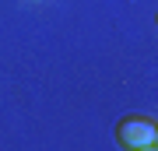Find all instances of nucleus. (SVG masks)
Masks as SVG:
<instances>
[{
    "label": "nucleus",
    "mask_w": 158,
    "mask_h": 151,
    "mask_svg": "<svg viewBox=\"0 0 158 151\" xmlns=\"http://www.w3.org/2000/svg\"><path fill=\"white\" fill-rule=\"evenodd\" d=\"M137 151H155V144H151V148H137Z\"/></svg>",
    "instance_id": "2"
},
{
    "label": "nucleus",
    "mask_w": 158,
    "mask_h": 151,
    "mask_svg": "<svg viewBox=\"0 0 158 151\" xmlns=\"http://www.w3.org/2000/svg\"><path fill=\"white\" fill-rule=\"evenodd\" d=\"M116 137L123 148H151L158 141V127L151 123V120H123V123L116 127Z\"/></svg>",
    "instance_id": "1"
}]
</instances>
